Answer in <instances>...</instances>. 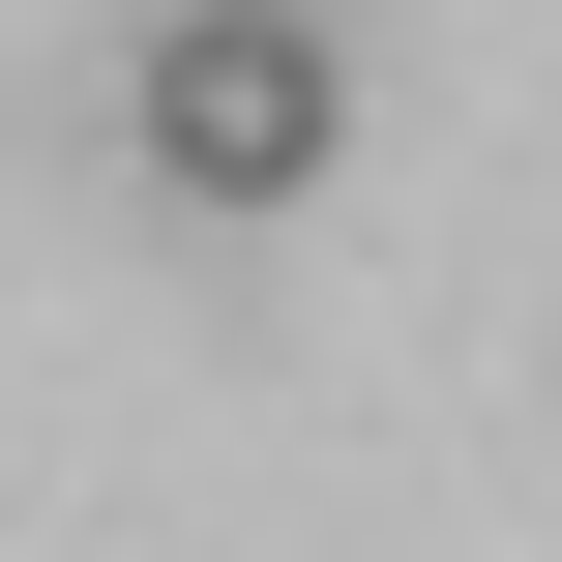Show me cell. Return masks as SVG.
<instances>
[{
    "mask_svg": "<svg viewBox=\"0 0 562 562\" xmlns=\"http://www.w3.org/2000/svg\"><path fill=\"white\" fill-rule=\"evenodd\" d=\"M119 119H148V178H178V207H296V178H326V119H356V59H326V0H178Z\"/></svg>",
    "mask_w": 562,
    "mask_h": 562,
    "instance_id": "1",
    "label": "cell"
}]
</instances>
